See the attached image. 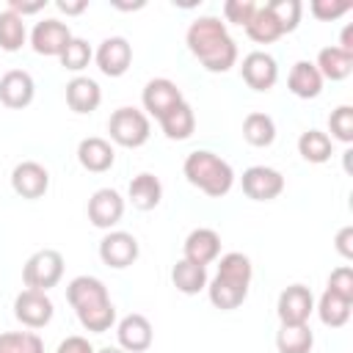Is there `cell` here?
Instances as JSON below:
<instances>
[{"mask_svg":"<svg viewBox=\"0 0 353 353\" xmlns=\"http://www.w3.org/2000/svg\"><path fill=\"white\" fill-rule=\"evenodd\" d=\"M185 44L207 72H229L237 63V44L218 17H199L185 33Z\"/></svg>","mask_w":353,"mask_h":353,"instance_id":"6da1fadb","label":"cell"},{"mask_svg":"<svg viewBox=\"0 0 353 353\" xmlns=\"http://www.w3.org/2000/svg\"><path fill=\"white\" fill-rule=\"evenodd\" d=\"M182 171H185V179H188L193 188H199L201 193H207L210 199L226 196V193L232 190V185H234V171H232V165H229L223 157H218V154H212V152H207V149L190 152V154L185 157Z\"/></svg>","mask_w":353,"mask_h":353,"instance_id":"7a4b0ae2","label":"cell"},{"mask_svg":"<svg viewBox=\"0 0 353 353\" xmlns=\"http://www.w3.org/2000/svg\"><path fill=\"white\" fill-rule=\"evenodd\" d=\"M108 132H110V141H116L119 146L124 149H138L149 141L152 135V127H149V116L138 108H119L110 113V121H108Z\"/></svg>","mask_w":353,"mask_h":353,"instance_id":"3957f363","label":"cell"},{"mask_svg":"<svg viewBox=\"0 0 353 353\" xmlns=\"http://www.w3.org/2000/svg\"><path fill=\"white\" fill-rule=\"evenodd\" d=\"M63 276V256L61 251L55 248H41L36 251L25 268H22V281L28 290H39V292H47L52 290Z\"/></svg>","mask_w":353,"mask_h":353,"instance_id":"277c9868","label":"cell"},{"mask_svg":"<svg viewBox=\"0 0 353 353\" xmlns=\"http://www.w3.org/2000/svg\"><path fill=\"white\" fill-rule=\"evenodd\" d=\"M312 312H314V295L306 284H290L281 290L276 303V314L281 325H306Z\"/></svg>","mask_w":353,"mask_h":353,"instance_id":"5b68a950","label":"cell"},{"mask_svg":"<svg viewBox=\"0 0 353 353\" xmlns=\"http://www.w3.org/2000/svg\"><path fill=\"white\" fill-rule=\"evenodd\" d=\"M240 185H243V193L248 199H254V201H273L284 190V176H281V171H276L270 165H251V168L243 171Z\"/></svg>","mask_w":353,"mask_h":353,"instance_id":"8992f818","label":"cell"},{"mask_svg":"<svg viewBox=\"0 0 353 353\" xmlns=\"http://www.w3.org/2000/svg\"><path fill=\"white\" fill-rule=\"evenodd\" d=\"M52 301L47 292H39V290H22L17 298H14V317L25 325V328H44L50 320H52Z\"/></svg>","mask_w":353,"mask_h":353,"instance_id":"52a82bcc","label":"cell"},{"mask_svg":"<svg viewBox=\"0 0 353 353\" xmlns=\"http://www.w3.org/2000/svg\"><path fill=\"white\" fill-rule=\"evenodd\" d=\"M141 248H138V240L130 234V232H108L102 240H99V259L113 268V270H124L130 268L135 259H138Z\"/></svg>","mask_w":353,"mask_h":353,"instance_id":"ba28073f","label":"cell"},{"mask_svg":"<svg viewBox=\"0 0 353 353\" xmlns=\"http://www.w3.org/2000/svg\"><path fill=\"white\" fill-rule=\"evenodd\" d=\"M69 41H72V30L61 19H41L30 33V47L47 58H61Z\"/></svg>","mask_w":353,"mask_h":353,"instance_id":"9c48e42d","label":"cell"},{"mask_svg":"<svg viewBox=\"0 0 353 353\" xmlns=\"http://www.w3.org/2000/svg\"><path fill=\"white\" fill-rule=\"evenodd\" d=\"M94 61L105 77H121L132 63V44L124 36H110L97 47Z\"/></svg>","mask_w":353,"mask_h":353,"instance_id":"30bf717a","label":"cell"},{"mask_svg":"<svg viewBox=\"0 0 353 353\" xmlns=\"http://www.w3.org/2000/svg\"><path fill=\"white\" fill-rule=\"evenodd\" d=\"M240 74L245 80L248 88L254 91H270L279 80V66H276V58L270 52H248L243 58V66H240Z\"/></svg>","mask_w":353,"mask_h":353,"instance_id":"8fae6325","label":"cell"},{"mask_svg":"<svg viewBox=\"0 0 353 353\" xmlns=\"http://www.w3.org/2000/svg\"><path fill=\"white\" fill-rule=\"evenodd\" d=\"M141 102H143V110H146L149 116L160 119V116L168 113L174 105L185 102V97H182V91H179V85H176L174 80H168V77H154V80H149V83L143 85Z\"/></svg>","mask_w":353,"mask_h":353,"instance_id":"7c38bea8","label":"cell"},{"mask_svg":"<svg viewBox=\"0 0 353 353\" xmlns=\"http://www.w3.org/2000/svg\"><path fill=\"white\" fill-rule=\"evenodd\" d=\"M11 188L22 199H30V201L33 199H41L47 193V188H50V171L41 163H36V160H25V163L14 165V171H11Z\"/></svg>","mask_w":353,"mask_h":353,"instance_id":"4fadbf2b","label":"cell"},{"mask_svg":"<svg viewBox=\"0 0 353 353\" xmlns=\"http://www.w3.org/2000/svg\"><path fill=\"white\" fill-rule=\"evenodd\" d=\"M124 215V199L119 196V190L113 188H99L91 199H88V221L97 229H110L121 221Z\"/></svg>","mask_w":353,"mask_h":353,"instance_id":"5bb4252c","label":"cell"},{"mask_svg":"<svg viewBox=\"0 0 353 353\" xmlns=\"http://www.w3.org/2000/svg\"><path fill=\"white\" fill-rule=\"evenodd\" d=\"M116 336H119V347L124 353H143L152 347V339H154V331H152V323L143 317V314H127L119 320V328H116Z\"/></svg>","mask_w":353,"mask_h":353,"instance_id":"9a60e30c","label":"cell"},{"mask_svg":"<svg viewBox=\"0 0 353 353\" xmlns=\"http://www.w3.org/2000/svg\"><path fill=\"white\" fill-rule=\"evenodd\" d=\"M36 83L25 69H11L0 77V102L11 110H22L33 102Z\"/></svg>","mask_w":353,"mask_h":353,"instance_id":"2e32d148","label":"cell"},{"mask_svg":"<svg viewBox=\"0 0 353 353\" xmlns=\"http://www.w3.org/2000/svg\"><path fill=\"white\" fill-rule=\"evenodd\" d=\"M182 254H185L182 259L207 268L210 262H215V259L221 256V237H218V232H215V229H207V226L193 229V232L185 237Z\"/></svg>","mask_w":353,"mask_h":353,"instance_id":"e0dca14e","label":"cell"},{"mask_svg":"<svg viewBox=\"0 0 353 353\" xmlns=\"http://www.w3.org/2000/svg\"><path fill=\"white\" fill-rule=\"evenodd\" d=\"M113 160H116V152L105 138L91 135V138H83L77 146V163L91 174H105L113 165Z\"/></svg>","mask_w":353,"mask_h":353,"instance_id":"ac0fdd59","label":"cell"},{"mask_svg":"<svg viewBox=\"0 0 353 353\" xmlns=\"http://www.w3.org/2000/svg\"><path fill=\"white\" fill-rule=\"evenodd\" d=\"M102 102V88L91 77H72L66 83V105L74 113H94Z\"/></svg>","mask_w":353,"mask_h":353,"instance_id":"d6986e66","label":"cell"},{"mask_svg":"<svg viewBox=\"0 0 353 353\" xmlns=\"http://www.w3.org/2000/svg\"><path fill=\"white\" fill-rule=\"evenodd\" d=\"M127 199L132 201L135 210L149 212V210H154V207L160 204V199H163V182H160L154 174L143 171V174L132 176V182H130V188H127Z\"/></svg>","mask_w":353,"mask_h":353,"instance_id":"ffe728a7","label":"cell"},{"mask_svg":"<svg viewBox=\"0 0 353 353\" xmlns=\"http://www.w3.org/2000/svg\"><path fill=\"white\" fill-rule=\"evenodd\" d=\"M314 66H317L323 80L339 83V80L350 77V72H353V52H347L342 47H323L317 52V63Z\"/></svg>","mask_w":353,"mask_h":353,"instance_id":"44dd1931","label":"cell"},{"mask_svg":"<svg viewBox=\"0 0 353 353\" xmlns=\"http://www.w3.org/2000/svg\"><path fill=\"white\" fill-rule=\"evenodd\" d=\"M287 85L295 97L301 99H314L320 97L323 91V77L317 72V66L312 61H298L292 69H290V77H287Z\"/></svg>","mask_w":353,"mask_h":353,"instance_id":"7402d4cb","label":"cell"},{"mask_svg":"<svg viewBox=\"0 0 353 353\" xmlns=\"http://www.w3.org/2000/svg\"><path fill=\"white\" fill-rule=\"evenodd\" d=\"M157 121H160V127H163V132H165L168 141H188L193 135V130H196V113H193V108L188 102L174 105Z\"/></svg>","mask_w":353,"mask_h":353,"instance_id":"603a6c76","label":"cell"},{"mask_svg":"<svg viewBox=\"0 0 353 353\" xmlns=\"http://www.w3.org/2000/svg\"><path fill=\"white\" fill-rule=\"evenodd\" d=\"M66 301H69L72 309H80V306L110 301V298H108V287L102 284V279H97V276H77L66 287Z\"/></svg>","mask_w":353,"mask_h":353,"instance_id":"cb8c5ba5","label":"cell"},{"mask_svg":"<svg viewBox=\"0 0 353 353\" xmlns=\"http://www.w3.org/2000/svg\"><path fill=\"white\" fill-rule=\"evenodd\" d=\"M207 295H210V303H212L215 309H221V312H232V309H237V306L248 298V287L215 276L212 281H207Z\"/></svg>","mask_w":353,"mask_h":353,"instance_id":"d4e9b609","label":"cell"},{"mask_svg":"<svg viewBox=\"0 0 353 353\" xmlns=\"http://www.w3.org/2000/svg\"><path fill=\"white\" fill-rule=\"evenodd\" d=\"M77 312V320L85 331L91 334H105L113 328L116 323V306L110 301H99V303H88V306H80L74 309Z\"/></svg>","mask_w":353,"mask_h":353,"instance_id":"484cf974","label":"cell"},{"mask_svg":"<svg viewBox=\"0 0 353 353\" xmlns=\"http://www.w3.org/2000/svg\"><path fill=\"white\" fill-rule=\"evenodd\" d=\"M298 154H301L306 163L320 165V163H328V160H331L334 143H331V138H328L325 132H320V130H306V132H301V138H298Z\"/></svg>","mask_w":353,"mask_h":353,"instance_id":"4316f807","label":"cell"},{"mask_svg":"<svg viewBox=\"0 0 353 353\" xmlns=\"http://www.w3.org/2000/svg\"><path fill=\"white\" fill-rule=\"evenodd\" d=\"M243 138H245V143L265 149L276 141V121L268 113H248L243 119Z\"/></svg>","mask_w":353,"mask_h":353,"instance_id":"83f0119b","label":"cell"},{"mask_svg":"<svg viewBox=\"0 0 353 353\" xmlns=\"http://www.w3.org/2000/svg\"><path fill=\"white\" fill-rule=\"evenodd\" d=\"M171 281L179 292L185 295H196L207 287V268L201 265H193L188 259H179L174 268H171Z\"/></svg>","mask_w":353,"mask_h":353,"instance_id":"f1b7e54d","label":"cell"},{"mask_svg":"<svg viewBox=\"0 0 353 353\" xmlns=\"http://www.w3.org/2000/svg\"><path fill=\"white\" fill-rule=\"evenodd\" d=\"M276 347L279 353H312L314 347V334L306 325H281L276 334Z\"/></svg>","mask_w":353,"mask_h":353,"instance_id":"f546056e","label":"cell"},{"mask_svg":"<svg viewBox=\"0 0 353 353\" xmlns=\"http://www.w3.org/2000/svg\"><path fill=\"white\" fill-rule=\"evenodd\" d=\"M245 33H248V39L256 41V44H273V41L281 39V28H279V22L273 19V14H270L268 6H256L251 22L245 25Z\"/></svg>","mask_w":353,"mask_h":353,"instance_id":"4dcf8cb0","label":"cell"},{"mask_svg":"<svg viewBox=\"0 0 353 353\" xmlns=\"http://www.w3.org/2000/svg\"><path fill=\"white\" fill-rule=\"evenodd\" d=\"M350 301H345V298H339L336 292H331V290H325L323 295H320V301H317V314H320V320H323V325H328V328H342L347 320H350Z\"/></svg>","mask_w":353,"mask_h":353,"instance_id":"1f68e13d","label":"cell"},{"mask_svg":"<svg viewBox=\"0 0 353 353\" xmlns=\"http://www.w3.org/2000/svg\"><path fill=\"white\" fill-rule=\"evenodd\" d=\"M215 276L248 287V284H251V276H254V268H251V259H248L245 254H240V251H229V254L221 256V262H218V273H215Z\"/></svg>","mask_w":353,"mask_h":353,"instance_id":"d6a6232c","label":"cell"},{"mask_svg":"<svg viewBox=\"0 0 353 353\" xmlns=\"http://www.w3.org/2000/svg\"><path fill=\"white\" fill-rule=\"evenodd\" d=\"M28 39L25 19L17 17L14 11H0V50L3 52H17Z\"/></svg>","mask_w":353,"mask_h":353,"instance_id":"836d02e7","label":"cell"},{"mask_svg":"<svg viewBox=\"0 0 353 353\" xmlns=\"http://www.w3.org/2000/svg\"><path fill=\"white\" fill-rule=\"evenodd\" d=\"M0 353H44V342L33 331H6L0 334Z\"/></svg>","mask_w":353,"mask_h":353,"instance_id":"e575fe53","label":"cell"},{"mask_svg":"<svg viewBox=\"0 0 353 353\" xmlns=\"http://www.w3.org/2000/svg\"><path fill=\"white\" fill-rule=\"evenodd\" d=\"M265 6L270 8L273 19L279 22V28H281V36H284V33H292V30L298 28V22H301V14H303V6H301V0H270V3H265Z\"/></svg>","mask_w":353,"mask_h":353,"instance_id":"d590c367","label":"cell"},{"mask_svg":"<svg viewBox=\"0 0 353 353\" xmlns=\"http://www.w3.org/2000/svg\"><path fill=\"white\" fill-rule=\"evenodd\" d=\"M94 52H91V44L85 39H74L66 44V50L61 52V66L69 69V72H83L88 63H91Z\"/></svg>","mask_w":353,"mask_h":353,"instance_id":"8d00e7d4","label":"cell"},{"mask_svg":"<svg viewBox=\"0 0 353 353\" xmlns=\"http://www.w3.org/2000/svg\"><path fill=\"white\" fill-rule=\"evenodd\" d=\"M328 130H331V138H336L342 143H353V108L339 105L336 110H331Z\"/></svg>","mask_w":353,"mask_h":353,"instance_id":"74e56055","label":"cell"},{"mask_svg":"<svg viewBox=\"0 0 353 353\" xmlns=\"http://www.w3.org/2000/svg\"><path fill=\"white\" fill-rule=\"evenodd\" d=\"M353 8V3L347 0H312L309 3V11L314 19L320 22H331V19H339L342 14H347Z\"/></svg>","mask_w":353,"mask_h":353,"instance_id":"f35d334b","label":"cell"},{"mask_svg":"<svg viewBox=\"0 0 353 353\" xmlns=\"http://www.w3.org/2000/svg\"><path fill=\"white\" fill-rule=\"evenodd\" d=\"M254 11H256L254 0H226L223 3V19L232 25H240V28H245L251 22Z\"/></svg>","mask_w":353,"mask_h":353,"instance_id":"ab89813d","label":"cell"},{"mask_svg":"<svg viewBox=\"0 0 353 353\" xmlns=\"http://www.w3.org/2000/svg\"><path fill=\"white\" fill-rule=\"evenodd\" d=\"M325 290H331V292H336L339 298H345V301L353 303V268H350V265H339L336 270H331Z\"/></svg>","mask_w":353,"mask_h":353,"instance_id":"60d3db41","label":"cell"},{"mask_svg":"<svg viewBox=\"0 0 353 353\" xmlns=\"http://www.w3.org/2000/svg\"><path fill=\"white\" fill-rule=\"evenodd\" d=\"M336 251L342 254V259H353V226H342L336 232V240H334Z\"/></svg>","mask_w":353,"mask_h":353,"instance_id":"b9f144b4","label":"cell"},{"mask_svg":"<svg viewBox=\"0 0 353 353\" xmlns=\"http://www.w3.org/2000/svg\"><path fill=\"white\" fill-rule=\"evenodd\" d=\"M55 353H94V347L85 336H66Z\"/></svg>","mask_w":353,"mask_h":353,"instance_id":"7bdbcfd3","label":"cell"},{"mask_svg":"<svg viewBox=\"0 0 353 353\" xmlns=\"http://www.w3.org/2000/svg\"><path fill=\"white\" fill-rule=\"evenodd\" d=\"M47 6V0H39V3H22V0H8V11H14L17 17H28V14H39L41 8Z\"/></svg>","mask_w":353,"mask_h":353,"instance_id":"ee69618b","label":"cell"},{"mask_svg":"<svg viewBox=\"0 0 353 353\" xmlns=\"http://www.w3.org/2000/svg\"><path fill=\"white\" fill-rule=\"evenodd\" d=\"M55 6H58V11H63L66 17H77V14H83V11L88 8L85 0H58Z\"/></svg>","mask_w":353,"mask_h":353,"instance_id":"f6af8a7d","label":"cell"},{"mask_svg":"<svg viewBox=\"0 0 353 353\" xmlns=\"http://www.w3.org/2000/svg\"><path fill=\"white\" fill-rule=\"evenodd\" d=\"M94 353H124V350H121V347H110V345H108V347H99V350H94Z\"/></svg>","mask_w":353,"mask_h":353,"instance_id":"bcb514c9","label":"cell"}]
</instances>
